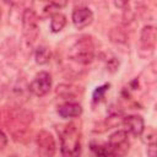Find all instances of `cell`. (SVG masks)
Returning a JSON list of instances; mask_svg holds the SVG:
<instances>
[{
	"label": "cell",
	"mask_w": 157,
	"mask_h": 157,
	"mask_svg": "<svg viewBox=\"0 0 157 157\" xmlns=\"http://www.w3.org/2000/svg\"><path fill=\"white\" fill-rule=\"evenodd\" d=\"M60 139V151L63 157H80L81 131L75 123H67L58 128Z\"/></svg>",
	"instance_id": "6da1fadb"
},
{
	"label": "cell",
	"mask_w": 157,
	"mask_h": 157,
	"mask_svg": "<svg viewBox=\"0 0 157 157\" xmlns=\"http://www.w3.org/2000/svg\"><path fill=\"white\" fill-rule=\"evenodd\" d=\"M5 119L9 126L7 129L16 141H23V139H27L28 125L32 121L31 112L22 108H16L10 110Z\"/></svg>",
	"instance_id": "7a4b0ae2"
},
{
	"label": "cell",
	"mask_w": 157,
	"mask_h": 157,
	"mask_svg": "<svg viewBox=\"0 0 157 157\" xmlns=\"http://www.w3.org/2000/svg\"><path fill=\"white\" fill-rule=\"evenodd\" d=\"M69 58L77 64H90L94 58V44L90 36L80 37L69 49Z\"/></svg>",
	"instance_id": "3957f363"
},
{
	"label": "cell",
	"mask_w": 157,
	"mask_h": 157,
	"mask_svg": "<svg viewBox=\"0 0 157 157\" xmlns=\"http://www.w3.org/2000/svg\"><path fill=\"white\" fill-rule=\"evenodd\" d=\"M22 31L23 37L28 44H32L39 33L38 17L33 9H25L22 13Z\"/></svg>",
	"instance_id": "277c9868"
},
{
	"label": "cell",
	"mask_w": 157,
	"mask_h": 157,
	"mask_svg": "<svg viewBox=\"0 0 157 157\" xmlns=\"http://www.w3.org/2000/svg\"><path fill=\"white\" fill-rule=\"evenodd\" d=\"M108 147L113 157H124L129 151V136L125 130H118L109 136Z\"/></svg>",
	"instance_id": "5b68a950"
},
{
	"label": "cell",
	"mask_w": 157,
	"mask_h": 157,
	"mask_svg": "<svg viewBox=\"0 0 157 157\" xmlns=\"http://www.w3.org/2000/svg\"><path fill=\"white\" fill-rule=\"evenodd\" d=\"M156 48V28L151 25L142 27L140 33L139 54L142 58H150L155 53Z\"/></svg>",
	"instance_id": "8992f818"
},
{
	"label": "cell",
	"mask_w": 157,
	"mask_h": 157,
	"mask_svg": "<svg viewBox=\"0 0 157 157\" xmlns=\"http://www.w3.org/2000/svg\"><path fill=\"white\" fill-rule=\"evenodd\" d=\"M52 87V76L47 71H40L38 72L32 82L28 86V90L31 93H33L37 97H43L45 96Z\"/></svg>",
	"instance_id": "52a82bcc"
},
{
	"label": "cell",
	"mask_w": 157,
	"mask_h": 157,
	"mask_svg": "<svg viewBox=\"0 0 157 157\" xmlns=\"http://www.w3.org/2000/svg\"><path fill=\"white\" fill-rule=\"evenodd\" d=\"M39 157H54L55 155V140L53 135L47 130H40L36 137Z\"/></svg>",
	"instance_id": "ba28073f"
},
{
	"label": "cell",
	"mask_w": 157,
	"mask_h": 157,
	"mask_svg": "<svg viewBox=\"0 0 157 157\" xmlns=\"http://www.w3.org/2000/svg\"><path fill=\"white\" fill-rule=\"evenodd\" d=\"M93 21V13L92 11L86 6H78L75 7L72 11V22L77 29H82L91 25Z\"/></svg>",
	"instance_id": "9c48e42d"
},
{
	"label": "cell",
	"mask_w": 157,
	"mask_h": 157,
	"mask_svg": "<svg viewBox=\"0 0 157 157\" xmlns=\"http://www.w3.org/2000/svg\"><path fill=\"white\" fill-rule=\"evenodd\" d=\"M123 124L135 136L141 135L145 129V121L140 115H128L123 119Z\"/></svg>",
	"instance_id": "30bf717a"
},
{
	"label": "cell",
	"mask_w": 157,
	"mask_h": 157,
	"mask_svg": "<svg viewBox=\"0 0 157 157\" xmlns=\"http://www.w3.org/2000/svg\"><path fill=\"white\" fill-rule=\"evenodd\" d=\"M56 112L61 118H76L82 114V107L78 103L67 102L59 105Z\"/></svg>",
	"instance_id": "8fae6325"
},
{
	"label": "cell",
	"mask_w": 157,
	"mask_h": 157,
	"mask_svg": "<svg viewBox=\"0 0 157 157\" xmlns=\"http://www.w3.org/2000/svg\"><path fill=\"white\" fill-rule=\"evenodd\" d=\"M80 88L81 87H77V86H74V85H67V83H61L56 87V94L64 99H74L78 96V92H80Z\"/></svg>",
	"instance_id": "7c38bea8"
},
{
	"label": "cell",
	"mask_w": 157,
	"mask_h": 157,
	"mask_svg": "<svg viewBox=\"0 0 157 157\" xmlns=\"http://www.w3.org/2000/svg\"><path fill=\"white\" fill-rule=\"evenodd\" d=\"M109 39L115 45H119V47L128 45V34L120 27H114L109 31Z\"/></svg>",
	"instance_id": "4fadbf2b"
},
{
	"label": "cell",
	"mask_w": 157,
	"mask_h": 157,
	"mask_svg": "<svg viewBox=\"0 0 157 157\" xmlns=\"http://www.w3.org/2000/svg\"><path fill=\"white\" fill-rule=\"evenodd\" d=\"M65 26H66V17H65V15H63L60 12H56V13H54L52 16V21H50V29H52V32L58 33Z\"/></svg>",
	"instance_id": "5bb4252c"
},
{
	"label": "cell",
	"mask_w": 157,
	"mask_h": 157,
	"mask_svg": "<svg viewBox=\"0 0 157 157\" xmlns=\"http://www.w3.org/2000/svg\"><path fill=\"white\" fill-rule=\"evenodd\" d=\"M91 151L93 153L94 157H113L108 145H101V144H96L92 142L91 144Z\"/></svg>",
	"instance_id": "9a60e30c"
},
{
	"label": "cell",
	"mask_w": 157,
	"mask_h": 157,
	"mask_svg": "<svg viewBox=\"0 0 157 157\" xmlns=\"http://www.w3.org/2000/svg\"><path fill=\"white\" fill-rule=\"evenodd\" d=\"M34 58H36V63L39 64V65H44L49 61L50 59V52L47 47L44 45H40L36 49V54H34Z\"/></svg>",
	"instance_id": "2e32d148"
},
{
	"label": "cell",
	"mask_w": 157,
	"mask_h": 157,
	"mask_svg": "<svg viewBox=\"0 0 157 157\" xmlns=\"http://www.w3.org/2000/svg\"><path fill=\"white\" fill-rule=\"evenodd\" d=\"M108 90H109V83H104V85L97 87L94 90V92H93V102L97 103V102L102 101L104 98V94H105V92Z\"/></svg>",
	"instance_id": "e0dca14e"
},
{
	"label": "cell",
	"mask_w": 157,
	"mask_h": 157,
	"mask_svg": "<svg viewBox=\"0 0 157 157\" xmlns=\"http://www.w3.org/2000/svg\"><path fill=\"white\" fill-rule=\"evenodd\" d=\"M156 81V69H155V63H152L147 67V83H153Z\"/></svg>",
	"instance_id": "ac0fdd59"
},
{
	"label": "cell",
	"mask_w": 157,
	"mask_h": 157,
	"mask_svg": "<svg viewBox=\"0 0 157 157\" xmlns=\"http://www.w3.org/2000/svg\"><path fill=\"white\" fill-rule=\"evenodd\" d=\"M147 157H156V144L151 142L147 147Z\"/></svg>",
	"instance_id": "d6986e66"
},
{
	"label": "cell",
	"mask_w": 157,
	"mask_h": 157,
	"mask_svg": "<svg viewBox=\"0 0 157 157\" xmlns=\"http://www.w3.org/2000/svg\"><path fill=\"white\" fill-rule=\"evenodd\" d=\"M108 69L110 70V71H115L117 69H118V66H119V63L117 61V59L115 58H112L110 60H109V63H108Z\"/></svg>",
	"instance_id": "ffe728a7"
},
{
	"label": "cell",
	"mask_w": 157,
	"mask_h": 157,
	"mask_svg": "<svg viewBox=\"0 0 157 157\" xmlns=\"http://www.w3.org/2000/svg\"><path fill=\"white\" fill-rule=\"evenodd\" d=\"M7 144V137L5 135V132L0 129V150H2Z\"/></svg>",
	"instance_id": "44dd1931"
},
{
	"label": "cell",
	"mask_w": 157,
	"mask_h": 157,
	"mask_svg": "<svg viewBox=\"0 0 157 157\" xmlns=\"http://www.w3.org/2000/svg\"><path fill=\"white\" fill-rule=\"evenodd\" d=\"M1 13L2 12H1V7H0V22H1Z\"/></svg>",
	"instance_id": "7402d4cb"
},
{
	"label": "cell",
	"mask_w": 157,
	"mask_h": 157,
	"mask_svg": "<svg viewBox=\"0 0 157 157\" xmlns=\"http://www.w3.org/2000/svg\"><path fill=\"white\" fill-rule=\"evenodd\" d=\"M11 157H16V156H11Z\"/></svg>",
	"instance_id": "603a6c76"
}]
</instances>
